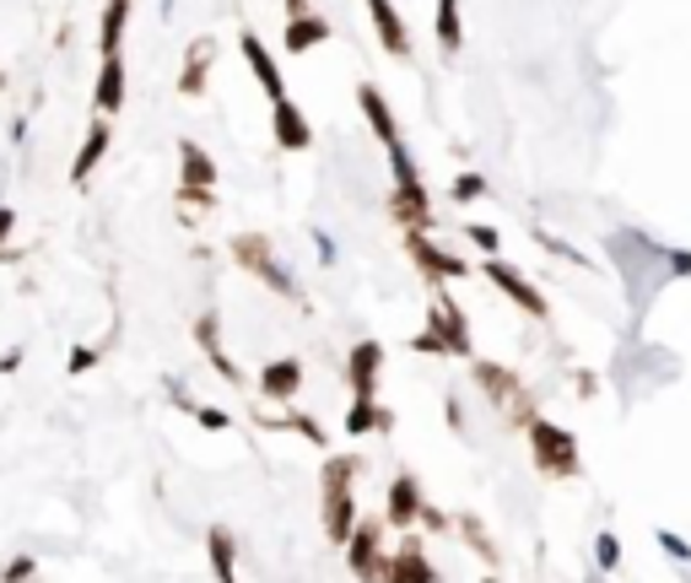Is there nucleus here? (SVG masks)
<instances>
[{
  "label": "nucleus",
  "instance_id": "nucleus-1",
  "mask_svg": "<svg viewBox=\"0 0 691 583\" xmlns=\"http://www.w3.org/2000/svg\"><path fill=\"white\" fill-rule=\"evenodd\" d=\"M357 475H362L357 454H330L324 459V535L335 546H346V535L357 530V497H351Z\"/></svg>",
  "mask_w": 691,
  "mask_h": 583
},
{
  "label": "nucleus",
  "instance_id": "nucleus-2",
  "mask_svg": "<svg viewBox=\"0 0 691 583\" xmlns=\"http://www.w3.org/2000/svg\"><path fill=\"white\" fill-rule=\"evenodd\" d=\"M525 427H530V454H535V470H541V475L572 481V475L583 470V459H578V437L567 433V427H556V422H546V417H530Z\"/></svg>",
  "mask_w": 691,
  "mask_h": 583
},
{
  "label": "nucleus",
  "instance_id": "nucleus-3",
  "mask_svg": "<svg viewBox=\"0 0 691 583\" xmlns=\"http://www.w3.org/2000/svg\"><path fill=\"white\" fill-rule=\"evenodd\" d=\"M233 260H238L244 271H255L271 292L297 297V282L281 271V260H276V249H271V238H266V233H238V238H233Z\"/></svg>",
  "mask_w": 691,
  "mask_h": 583
},
{
  "label": "nucleus",
  "instance_id": "nucleus-4",
  "mask_svg": "<svg viewBox=\"0 0 691 583\" xmlns=\"http://www.w3.org/2000/svg\"><path fill=\"white\" fill-rule=\"evenodd\" d=\"M178 200H195V206L217 200V162L195 141H178Z\"/></svg>",
  "mask_w": 691,
  "mask_h": 583
},
{
  "label": "nucleus",
  "instance_id": "nucleus-5",
  "mask_svg": "<svg viewBox=\"0 0 691 583\" xmlns=\"http://www.w3.org/2000/svg\"><path fill=\"white\" fill-rule=\"evenodd\" d=\"M346 562L362 583H384V568H390V551H384V530L379 524H357L346 535Z\"/></svg>",
  "mask_w": 691,
  "mask_h": 583
},
{
  "label": "nucleus",
  "instance_id": "nucleus-6",
  "mask_svg": "<svg viewBox=\"0 0 691 583\" xmlns=\"http://www.w3.org/2000/svg\"><path fill=\"white\" fill-rule=\"evenodd\" d=\"M427 330L443 340V351L448 357H476V340H470V324H465V313L454 308V297H432V308H427Z\"/></svg>",
  "mask_w": 691,
  "mask_h": 583
},
{
  "label": "nucleus",
  "instance_id": "nucleus-7",
  "mask_svg": "<svg viewBox=\"0 0 691 583\" xmlns=\"http://www.w3.org/2000/svg\"><path fill=\"white\" fill-rule=\"evenodd\" d=\"M481 271H486V282L503 292L508 302H519L530 319H546V297L525 282V271H514V265H508V260H497V255H486V265H481Z\"/></svg>",
  "mask_w": 691,
  "mask_h": 583
},
{
  "label": "nucleus",
  "instance_id": "nucleus-8",
  "mask_svg": "<svg viewBox=\"0 0 691 583\" xmlns=\"http://www.w3.org/2000/svg\"><path fill=\"white\" fill-rule=\"evenodd\" d=\"M406 255L421 265V276H427V282H459V276H470V265H465L459 255L437 249L427 233H406Z\"/></svg>",
  "mask_w": 691,
  "mask_h": 583
},
{
  "label": "nucleus",
  "instance_id": "nucleus-9",
  "mask_svg": "<svg viewBox=\"0 0 691 583\" xmlns=\"http://www.w3.org/2000/svg\"><path fill=\"white\" fill-rule=\"evenodd\" d=\"M357 103H362V114H368L373 136L384 141V151H390V162H395V157H406V141H400V125H395V114H390L384 92H379L373 82H362V87H357Z\"/></svg>",
  "mask_w": 691,
  "mask_h": 583
},
{
  "label": "nucleus",
  "instance_id": "nucleus-10",
  "mask_svg": "<svg viewBox=\"0 0 691 583\" xmlns=\"http://www.w3.org/2000/svg\"><path fill=\"white\" fill-rule=\"evenodd\" d=\"M379 368H384V346L379 340H357L351 346V357H346V384H351V395H379Z\"/></svg>",
  "mask_w": 691,
  "mask_h": 583
},
{
  "label": "nucleus",
  "instance_id": "nucleus-11",
  "mask_svg": "<svg viewBox=\"0 0 691 583\" xmlns=\"http://www.w3.org/2000/svg\"><path fill=\"white\" fill-rule=\"evenodd\" d=\"M109 141H114V120H109V114H98V120L87 125V136H82L76 162H71V184H87V178L98 173V162L109 157Z\"/></svg>",
  "mask_w": 691,
  "mask_h": 583
},
{
  "label": "nucleus",
  "instance_id": "nucleus-12",
  "mask_svg": "<svg viewBox=\"0 0 691 583\" xmlns=\"http://www.w3.org/2000/svg\"><path fill=\"white\" fill-rule=\"evenodd\" d=\"M416 519H421V481H416L411 470H400V475L390 481L384 524H390V530H416Z\"/></svg>",
  "mask_w": 691,
  "mask_h": 583
},
{
  "label": "nucleus",
  "instance_id": "nucleus-13",
  "mask_svg": "<svg viewBox=\"0 0 691 583\" xmlns=\"http://www.w3.org/2000/svg\"><path fill=\"white\" fill-rule=\"evenodd\" d=\"M244 60H249V71H255V82L266 87V98H271V103L292 98V92H286V76H281V65H276V54L266 49V38H260V33H244Z\"/></svg>",
  "mask_w": 691,
  "mask_h": 583
},
{
  "label": "nucleus",
  "instance_id": "nucleus-14",
  "mask_svg": "<svg viewBox=\"0 0 691 583\" xmlns=\"http://www.w3.org/2000/svg\"><path fill=\"white\" fill-rule=\"evenodd\" d=\"M271 136H276L281 151H308L313 146V125L303 120V109L292 98H281V103H271Z\"/></svg>",
  "mask_w": 691,
  "mask_h": 583
},
{
  "label": "nucleus",
  "instance_id": "nucleus-15",
  "mask_svg": "<svg viewBox=\"0 0 691 583\" xmlns=\"http://www.w3.org/2000/svg\"><path fill=\"white\" fill-rule=\"evenodd\" d=\"M368 16H373V33H379L384 54H395V60H411V33H406V22H400L395 0H368Z\"/></svg>",
  "mask_w": 691,
  "mask_h": 583
},
{
  "label": "nucleus",
  "instance_id": "nucleus-16",
  "mask_svg": "<svg viewBox=\"0 0 691 583\" xmlns=\"http://www.w3.org/2000/svg\"><path fill=\"white\" fill-rule=\"evenodd\" d=\"M384 583H437V573H432V562H427V551H421V541H416L411 530H406V546L390 557Z\"/></svg>",
  "mask_w": 691,
  "mask_h": 583
},
{
  "label": "nucleus",
  "instance_id": "nucleus-17",
  "mask_svg": "<svg viewBox=\"0 0 691 583\" xmlns=\"http://www.w3.org/2000/svg\"><path fill=\"white\" fill-rule=\"evenodd\" d=\"M92 109L109 114V120L125 109V60H120V54H103V65H98V87H92Z\"/></svg>",
  "mask_w": 691,
  "mask_h": 583
},
{
  "label": "nucleus",
  "instance_id": "nucleus-18",
  "mask_svg": "<svg viewBox=\"0 0 691 583\" xmlns=\"http://www.w3.org/2000/svg\"><path fill=\"white\" fill-rule=\"evenodd\" d=\"M195 340H200V351H206V362H211V368H217V373H222L227 384H244V373H238V362H233V357L222 351V319H217V313H200V319H195Z\"/></svg>",
  "mask_w": 691,
  "mask_h": 583
},
{
  "label": "nucleus",
  "instance_id": "nucleus-19",
  "mask_svg": "<svg viewBox=\"0 0 691 583\" xmlns=\"http://www.w3.org/2000/svg\"><path fill=\"white\" fill-rule=\"evenodd\" d=\"M297 389H303V362L297 357H276V362H266V373H260V400H297Z\"/></svg>",
  "mask_w": 691,
  "mask_h": 583
},
{
  "label": "nucleus",
  "instance_id": "nucleus-20",
  "mask_svg": "<svg viewBox=\"0 0 691 583\" xmlns=\"http://www.w3.org/2000/svg\"><path fill=\"white\" fill-rule=\"evenodd\" d=\"M211 60H217V44H211V38H195V44L184 49V71H178V92H184V98H200V92H206Z\"/></svg>",
  "mask_w": 691,
  "mask_h": 583
},
{
  "label": "nucleus",
  "instance_id": "nucleus-21",
  "mask_svg": "<svg viewBox=\"0 0 691 583\" xmlns=\"http://www.w3.org/2000/svg\"><path fill=\"white\" fill-rule=\"evenodd\" d=\"M330 16H313V11H303V16H286V54H308L313 44H330Z\"/></svg>",
  "mask_w": 691,
  "mask_h": 583
},
{
  "label": "nucleus",
  "instance_id": "nucleus-22",
  "mask_svg": "<svg viewBox=\"0 0 691 583\" xmlns=\"http://www.w3.org/2000/svg\"><path fill=\"white\" fill-rule=\"evenodd\" d=\"M476 384L492 395V406H519V400H525L519 379H514L508 368H497V362H476Z\"/></svg>",
  "mask_w": 691,
  "mask_h": 583
},
{
  "label": "nucleus",
  "instance_id": "nucleus-23",
  "mask_svg": "<svg viewBox=\"0 0 691 583\" xmlns=\"http://www.w3.org/2000/svg\"><path fill=\"white\" fill-rule=\"evenodd\" d=\"M395 417L390 411H379V395L368 400V395H351V411H346V437H368V433H384Z\"/></svg>",
  "mask_w": 691,
  "mask_h": 583
},
{
  "label": "nucleus",
  "instance_id": "nucleus-24",
  "mask_svg": "<svg viewBox=\"0 0 691 583\" xmlns=\"http://www.w3.org/2000/svg\"><path fill=\"white\" fill-rule=\"evenodd\" d=\"M432 33H437V49L454 60L459 54V44H465V22H459V0H437V11H432Z\"/></svg>",
  "mask_w": 691,
  "mask_h": 583
},
{
  "label": "nucleus",
  "instance_id": "nucleus-25",
  "mask_svg": "<svg viewBox=\"0 0 691 583\" xmlns=\"http://www.w3.org/2000/svg\"><path fill=\"white\" fill-rule=\"evenodd\" d=\"M125 27H131V0H109L103 27H98V54H120L125 49Z\"/></svg>",
  "mask_w": 691,
  "mask_h": 583
},
{
  "label": "nucleus",
  "instance_id": "nucleus-26",
  "mask_svg": "<svg viewBox=\"0 0 691 583\" xmlns=\"http://www.w3.org/2000/svg\"><path fill=\"white\" fill-rule=\"evenodd\" d=\"M206 551H211V573H217V583H238V562H233V535H227L222 524H211V530H206Z\"/></svg>",
  "mask_w": 691,
  "mask_h": 583
},
{
  "label": "nucleus",
  "instance_id": "nucleus-27",
  "mask_svg": "<svg viewBox=\"0 0 691 583\" xmlns=\"http://www.w3.org/2000/svg\"><path fill=\"white\" fill-rule=\"evenodd\" d=\"M448 195H454L459 206H470V200H481V195H486V178H481V173H459Z\"/></svg>",
  "mask_w": 691,
  "mask_h": 583
},
{
  "label": "nucleus",
  "instance_id": "nucleus-28",
  "mask_svg": "<svg viewBox=\"0 0 691 583\" xmlns=\"http://www.w3.org/2000/svg\"><path fill=\"white\" fill-rule=\"evenodd\" d=\"M465 233H470V244H476V249H486V255H497V249H503V233H497V227H486V222H470Z\"/></svg>",
  "mask_w": 691,
  "mask_h": 583
},
{
  "label": "nucleus",
  "instance_id": "nucleus-29",
  "mask_svg": "<svg viewBox=\"0 0 691 583\" xmlns=\"http://www.w3.org/2000/svg\"><path fill=\"white\" fill-rule=\"evenodd\" d=\"M594 562H600V573H616V562H621L616 535H600V541H594Z\"/></svg>",
  "mask_w": 691,
  "mask_h": 583
},
{
  "label": "nucleus",
  "instance_id": "nucleus-30",
  "mask_svg": "<svg viewBox=\"0 0 691 583\" xmlns=\"http://www.w3.org/2000/svg\"><path fill=\"white\" fill-rule=\"evenodd\" d=\"M195 422H200L206 433H227V427H233V417H227V411H211V406H195Z\"/></svg>",
  "mask_w": 691,
  "mask_h": 583
},
{
  "label": "nucleus",
  "instance_id": "nucleus-31",
  "mask_svg": "<svg viewBox=\"0 0 691 583\" xmlns=\"http://www.w3.org/2000/svg\"><path fill=\"white\" fill-rule=\"evenodd\" d=\"M281 427H297V433L308 437V443H313V448H324V443H330V437H324V427H319V422H308V417H292V422H286V417H281Z\"/></svg>",
  "mask_w": 691,
  "mask_h": 583
},
{
  "label": "nucleus",
  "instance_id": "nucleus-32",
  "mask_svg": "<svg viewBox=\"0 0 691 583\" xmlns=\"http://www.w3.org/2000/svg\"><path fill=\"white\" fill-rule=\"evenodd\" d=\"M92 368H98V351L92 346H76L71 351V373H92Z\"/></svg>",
  "mask_w": 691,
  "mask_h": 583
},
{
  "label": "nucleus",
  "instance_id": "nucleus-33",
  "mask_svg": "<svg viewBox=\"0 0 691 583\" xmlns=\"http://www.w3.org/2000/svg\"><path fill=\"white\" fill-rule=\"evenodd\" d=\"M411 351H427V357H448V351H443V340H437L432 330H427V335H416V340H411Z\"/></svg>",
  "mask_w": 691,
  "mask_h": 583
},
{
  "label": "nucleus",
  "instance_id": "nucleus-34",
  "mask_svg": "<svg viewBox=\"0 0 691 583\" xmlns=\"http://www.w3.org/2000/svg\"><path fill=\"white\" fill-rule=\"evenodd\" d=\"M659 546H665L670 557H681V562H687V557H691V546H687V541H681V535H670V530H659Z\"/></svg>",
  "mask_w": 691,
  "mask_h": 583
},
{
  "label": "nucleus",
  "instance_id": "nucleus-35",
  "mask_svg": "<svg viewBox=\"0 0 691 583\" xmlns=\"http://www.w3.org/2000/svg\"><path fill=\"white\" fill-rule=\"evenodd\" d=\"M22 368V346H11V351H0V373H16Z\"/></svg>",
  "mask_w": 691,
  "mask_h": 583
},
{
  "label": "nucleus",
  "instance_id": "nucleus-36",
  "mask_svg": "<svg viewBox=\"0 0 691 583\" xmlns=\"http://www.w3.org/2000/svg\"><path fill=\"white\" fill-rule=\"evenodd\" d=\"M11 227H16V211H11V206H0V244L11 238Z\"/></svg>",
  "mask_w": 691,
  "mask_h": 583
},
{
  "label": "nucleus",
  "instance_id": "nucleus-37",
  "mask_svg": "<svg viewBox=\"0 0 691 583\" xmlns=\"http://www.w3.org/2000/svg\"><path fill=\"white\" fill-rule=\"evenodd\" d=\"M670 265H676V276H691V255H670Z\"/></svg>",
  "mask_w": 691,
  "mask_h": 583
},
{
  "label": "nucleus",
  "instance_id": "nucleus-38",
  "mask_svg": "<svg viewBox=\"0 0 691 583\" xmlns=\"http://www.w3.org/2000/svg\"><path fill=\"white\" fill-rule=\"evenodd\" d=\"M303 11H313L308 0H286V16H303Z\"/></svg>",
  "mask_w": 691,
  "mask_h": 583
},
{
  "label": "nucleus",
  "instance_id": "nucleus-39",
  "mask_svg": "<svg viewBox=\"0 0 691 583\" xmlns=\"http://www.w3.org/2000/svg\"><path fill=\"white\" fill-rule=\"evenodd\" d=\"M481 583H503V579H497V573H486V579H481Z\"/></svg>",
  "mask_w": 691,
  "mask_h": 583
}]
</instances>
